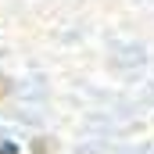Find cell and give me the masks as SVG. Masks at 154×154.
Wrapping results in <instances>:
<instances>
[{
    "label": "cell",
    "instance_id": "6da1fadb",
    "mask_svg": "<svg viewBox=\"0 0 154 154\" xmlns=\"http://www.w3.org/2000/svg\"><path fill=\"white\" fill-rule=\"evenodd\" d=\"M50 151H54V140H47V136L32 140V154H50Z\"/></svg>",
    "mask_w": 154,
    "mask_h": 154
},
{
    "label": "cell",
    "instance_id": "7a4b0ae2",
    "mask_svg": "<svg viewBox=\"0 0 154 154\" xmlns=\"http://www.w3.org/2000/svg\"><path fill=\"white\" fill-rule=\"evenodd\" d=\"M7 97H11V79H7V75H0V104H4Z\"/></svg>",
    "mask_w": 154,
    "mask_h": 154
}]
</instances>
